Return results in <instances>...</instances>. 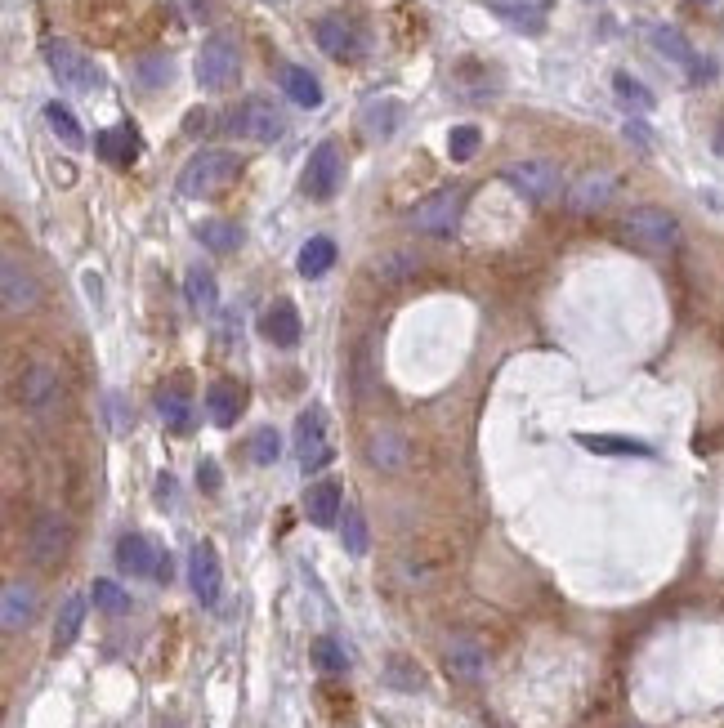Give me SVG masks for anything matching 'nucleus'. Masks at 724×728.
I'll return each mask as SVG.
<instances>
[{"label":"nucleus","instance_id":"nucleus-42","mask_svg":"<svg viewBox=\"0 0 724 728\" xmlns=\"http://www.w3.org/2000/svg\"><path fill=\"white\" fill-rule=\"evenodd\" d=\"M716 152L724 157V126H720V134H716Z\"/></svg>","mask_w":724,"mask_h":728},{"label":"nucleus","instance_id":"nucleus-33","mask_svg":"<svg viewBox=\"0 0 724 728\" xmlns=\"http://www.w3.org/2000/svg\"><path fill=\"white\" fill-rule=\"evenodd\" d=\"M246 452H251V461L255 465H273L282 456V438H278V429H255L251 438H246Z\"/></svg>","mask_w":724,"mask_h":728},{"label":"nucleus","instance_id":"nucleus-21","mask_svg":"<svg viewBox=\"0 0 724 728\" xmlns=\"http://www.w3.org/2000/svg\"><path fill=\"white\" fill-rule=\"evenodd\" d=\"M613 175H604V170H595V175H581L577 188L568 193V206L581 210V215H590V210L608 206V197H613Z\"/></svg>","mask_w":724,"mask_h":728},{"label":"nucleus","instance_id":"nucleus-9","mask_svg":"<svg viewBox=\"0 0 724 728\" xmlns=\"http://www.w3.org/2000/svg\"><path fill=\"white\" fill-rule=\"evenodd\" d=\"M117 568L130 572V577L170 581V554H161L144 532H130V536H121V545H117Z\"/></svg>","mask_w":724,"mask_h":728},{"label":"nucleus","instance_id":"nucleus-14","mask_svg":"<svg viewBox=\"0 0 724 728\" xmlns=\"http://www.w3.org/2000/svg\"><path fill=\"white\" fill-rule=\"evenodd\" d=\"M0 282H5V313H27L36 300H41V291H36V277L27 273L23 264L9 255L5 268H0Z\"/></svg>","mask_w":724,"mask_h":728},{"label":"nucleus","instance_id":"nucleus-38","mask_svg":"<svg viewBox=\"0 0 724 728\" xmlns=\"http://www.w3.org/2000/svg\"><path fill=\"white\" fill-rule=\"evenodd\" d=\"M313 662L327 670V675H345L349 657H345V648H340L336 639H318V644H313Z\"/></svg>","mask_w":724,"mask_h":728},{"label":"nucleus","instance_id":"nucleus-6","mask_svg":"<svg viewBox=\"0 0 724 728\" xmlns=\"http://www.w3.org/2000/svg\"><path fill=\"white\" fill-rule=\"evenodd\" d=\"M45 59H50V72L59 76L63 90L90 94V90H99V85H103V76H99V67H94V59H85V54L76 50L72 41H50V45H45Z\"/></svg>","mask_w":724,"mask_h":728},{"label":"nucleus","instance_id":"nucleus-13","mask_svg":"<svg viewBox=\"0 0 724 728\" xmlns=\"http://www.w3.org/2000/svg\"><path fill=\"white\" fill-rule=\"evenodd\" d=\"M313 36H318V45L331 54V59H358L362 54V36L349 18H336V14L322 18V23L313 27Z\"/></svg>","mask_w":724,"mask_h":728},{"label":"nucleus","instance_id":"nucleus-17","mask_svg":"<svg viewBox=\"0 0 724 728\" xmlns=\"http://www.w3.org/2000/svg\"><path fill=\"white\" fill-rule=\"evenodd\" d=\"M278 85H282V94H287L291 103H300V108H318L322 103L318 76H313L309 67H300V63H282L278 67Z\"/></svg>","mask_w":724,"mask_h":728},{"label":"nucleus","instance_id":"nucleus-31","mask_svg":"<svg viewBox=\"0 0 724 728\" xmlns=\"http://www.w3.org/2000/svg\"><path fill=\"white\" fill-rule=\"evenodd\" d=\"M398 117H403V108H398L394 99L367 103V108H362V126H367V134H380V139H389V134L398 130Z\"/></svg>","mask_w":724,"mask_h":728},{"label":"nucleus","instance_id":"nucleus-25","mask_svg":"<svg viewBox=\"0 0 724 728\" xmlns=\"http://www.w3.org/2000/svg\"><path fill=\"white\" fill-rule=\"evenodd\" d=\"M85 608H90V599L85 595H68L59 608V621H54V648H72L76 635H81L85 626Z\"/></svg>","mask_w":724,"mask_h":728},{"label":"nucleus","instance_id":"nucleus-39","mask_svg":"<svg viewBox=\"0 0 724 728\" xmlns=\"http://www.w3.org/2000/svg\"><path fill=\"white\" fill-rule=\"evenodd\" d=\"M345 550L349 554H367V523H362L358 510L345 514Z\"/></svg>","mask_w":724,"mask_h":728},{"label":"nucleus","instance_id":"nucleus-28","mask_svg":"<svg viewBox=\"0 0 724 728\" xmlns=\"http://www.w3.org/2000/svg\"><path fill=\"white\" fill-rule=\"evenodd\" d=\"M197 242L215 255H228V251H237V242H242V228L228 224V219H202V224H197Z\"/></svg>","mask_w":724,"mask_h":728},{"label":"nucleus","instance_id":"nucleus-15","mask_svg":"<svg viewBox=\"0 0 724 728\" xmlns=\"http://www.w3.org/2000/svg\"><path fill=\"white\" fill-rule=\"evenodd\" d=\"M63 545H68V519H63V514H45V519L32 528L27 554H32V563H54L63 554Z\"/></svg>","mask_w":724,"mask_h":728},{"label":"nucleus","instance_id":"nucleus-41","mask_svg":"<svg viewBox=\"0 0 724 728\" xmlns=\"http://www.w3.org/2000/svg\"><path fill=\"white\" fill-rule=\"evenodd\" d=\"M170 496H175V478L161 474L157 478V505H170Z\"/></svg>","mask_w":724,"mask_h":728},{"label":"nucleus","instance_id":"nucleus-12","mask_svg":"<svg viewBox=\"0 0 724 728\" xmlns=\"http://www.w3.org/2000/svg\"><path fill=\"white\" fill-rule=\"evenodd\" d=\"M260 331H264V340L278 344V349H295V344H300V331H304L300 309H295L291 300H273L260 318Z\"/></svg>","mask_w":724,"mask_h":728},{"label":"nucleus","instance_id":"nucleus-11","mask_svg":"<svg viewBox=\"0 0 724 728\" xmlns=\"http://www.w3.org/2000/svg\"><path fill=\"white\" fill-rule=\"evenodd\" d=\"M188 586H193V595L206 603V608H215L219 603V590H224V572H219V554L211 541H197L193 554H188Z\"/></svg>","mask_w":724,"mask_h":728},{"label":"nucleus","instance_id":"nucleus-16","mask_svg":"<svg viewBox=\"0 0 724 728\" xmlns=\"http://www.w3.org/2000/svg\"><path fill=\"white\" fill-rule=\"evenodd\" d=\"M304 514L313 528H336L340 523V483L322 478V483L304 487Z\"/></svg>","mask_w":724,"mask_h":728},{"label":"nucleus","instance_id":"nucleus-5","mask_svg":"<svg viewBox=\"0 0 724 728\" xmlns=\"http://www.w3.org/2000/svg\"><path fill=\"white\" fill-rule=\"evenodd\" d=\"M228 130L251 139V143H278L282 134H287V117H282V108H273L269 99H246L228 112Z\"/></svg>","mask_w":724,"mask_h":728},{"label":"nucleus","instance_id":"nucleus-4","mask_svg":"<svg viewBox=\"0 0 724 728\" xmlns=\"http://www.w3.org/2000/svg\"><path fill=\"white\" fill-rule=\"evenodd\" d=\"M295 461H300L304 474H318L336 461V447L327 438V416L322 407H304L300 420H295Z\"/></svg>","mask_w":724,"mask_h":728},{"label":"nucleus","instance_id":"nucleus-35","mask_svg":"<svg viewBox=\"0 0 724 728\" xmlns=\"http://www.w3.org/2000/svg\"><path fill=\"white\" fill-rule=\"evenodd\" d=\"M613 90H617V99H622L626 108H640V112H649V108H653V94L644 90V85L635 81L631 72H617V76H613Z\"/></svg>","mask_w":724,"mask_h":728},{"label":"nucleus","instance_id":"nucleus-30","mask_svg":"<svg viewBox=\"0 0 724 728\" xmlns=\"http://www.w3.org/2000/svg\"><path fill=\"white\" fill-rule=\"evenodd\" d=\"M59 398V376H54L50 367H36L32 376H27V389H23V402L41 416V411H50V402Z\"/></svg>","mask_w":724,"mask_h":728},{"label":"nucleus","instance_id":"nucleus-29","mask_svg":"<svg viewBox=\"0 0 724 728\" xmlns=\"http://www.w3.org/2000/svg\"><path fill=\"white\" fill-rule=\"evenodd\" d=\"M488 9H497L501 18H506L510 27H519V32H541V5H532V0H488Z\"/></svg>","mask_w":724,"mask_h":728},{"label":"nucleus","instance_id":"nucleus-37","mask_svg":"<svg viewBox=\"0 0 724 728\" xmlns=\"http://www.w3.org/2000/svg\"><path fill=\"white\" fill-rule=\"evenodd\" d=\"M483 134L479 126H452V134H447V152H452V161H470L474 152H479Z\"/></svg>","mask_w":724,"mask_h":728},{"label":"nucleus","instance_id":"nucleus-3","mask_svg":"<svg viewBox=\"0 0 724 728\" xmlns=\"http://www.w3.org/2000/svg\"><path fill=\"white\" fill-rule=\"evenodd\" d=\"M237 72H242V54H237V41L228 32H215L211 41H202V54H197V85L211 94H224L237 85Z\"/></svg>","mask_w":724,"mask_h":728},{"label":"nucleus","instance_id":"nucleus-18","mask_svg":"<svg viewBox=\"0 0 724 728\" xmlns=\"http://www.w3.org/2000/svg\"><path fill=\"white\" fill-rule=\"evenodd\" d=\"M242 402H246V389L237 385V380H215V385L206 389V416H211L219 429H228L237 420V411H242Z\"/></svg>","mask_w":724,"mask_h":728},{"label":"nucleus","instance_id":"nucleus-19","mask_svg":"<svg viewBox=\"0 0 724 728\" xmlns=\"http://www.w3.org/2000/svg\"><path fill=\"white\" fill-rule=\"evenodd\" d=\"M32 617H36V590L27 586V581H9L5 586V612H0L5 635H18Z\"/></svg>","mask_w":724,"mask_h":728},{"label":"nucleus","instance_id":"nucleus-8","mask_svg":"<svg viewBox=\"0 0 724 728\" xmlns=\"http://www.w3.org/2000/svg\"><path fill=\"white\" fill-rule=\"evenodd\" d=\"M461 206H465V188H438L430 201L412 210V228L416 233H430V237H447L461 219Z\"/></svg>","mask_w":724,"mask_h":728},{"label":"nucleus","instance_id":"nucleus-1","mask_svg":"<svg viewBox=\"0 0 724 728\" xmlns=\"http://www.w3.org/2000/svg\"><path fill=\"white\" fill-rule=\"evenodd\" d=\"M242 175V157L237 152H224V148H206V152H197L193 161H188L184 170H179V197H215V193H224L233 179Z\"/></svg>","mask_w":724,"mask_h":728},{"label":"nucleus","instance_id":"nucleus-32","mask_svg":"<svg viewBox=\"0 0 724 728\" xmlns=\"http://www.w3.org/2000/svg\"><path fill=\"white\" fill-rule=\"evenodd\" d=\"M45 121H50V130L59 134L68 148H81V143H85V134H81V126H76L72 108H63V103H45Z\"/></svg>","mask_w":724,"mask_h":728},{"label":"nucleus","instance_id":"nucleus-34","mask_svg":"<svg viewBox=\"0 0 724 728\" xmlns=\"http://www.w3.org/2000/svg\"><path fill=\"white\" fill-rule=\"evenodd\" d=\"M447 670L461 679H479L483 675V653L474 644H452V653H447Z\"/></svg>","mask_w":724,"mask_h":728},{"label":"nucleus","instance_id":"nucleus-40","mask_svg":"<svg viewBox=\"0 0 724 728\" xmlns=\"http://www.w3.org/2000/svg\"><path fill=\"white\" fill-rule=\"evenodd\" d=\"M197 483H202L206 492H219V469H215V461H202V465H197Z\"/></svg>","mask_w":724,"mask_h":728},{"label":"nucleus","instance_id":"nucleus-23","mask_svg":"<svg viewBox=\"0 0 724 728\" xmlns=\"http://www.w3.org/2000/svg\"><path fill=\"white\" fill-rule=\"evenodd\" d=\"M577 443L599 456H644V461L657 456L644 438H626V434H577Z\"/></svg>","mask_w":724,"mask_h":728},{"label":"nucleus","instance_id":"nucleus-10","mask_svg":"<svg viewBox=\"0 0 724 728\" xmlns=\"http://www.w3.org/2000/svg\"><path fill=\"white\" fill-rule=\"evenodd\" d=\"M506 184L519 188L528 201H555L564 179H559V166H550V161H514V166H506Z\"/></svg>","mask_w":724,"mask_h":728},{"label":"nucleus","instance_id":"nucleus-27","mask_svg":"<svg viewBox=\"0 0 724 728\" xmlns=\"http://www.w3.org/2000/svg\"><path fill=\"white\" fill-rule=\"evenodd\" d=\"M649 41H653V50L662 54V59H671V63L689 67V72H693V67H698V54L689 50V41H684V32H675V27H666V23H662V27H653V32H649Z\"/></svg>","mask_w":724,"mask_h":728},{"label":"nucleus","instance_id":"nucleus-26","mask_svg":"<svg viewBox=\"0 0 724 728\" xmlns=\"http://www.w3.org/2000/svg\"><path fill=\"white\" fill-rule=\"evenodd\" d=\"M331 264H336V242L331 237H309L300 246V260H295L300 277H322V273H331Z\"/></svg>","mask_w":724,"mask_h":728},{"label":"nucleus","instance_id":"nucleus-20","mask_svg":"<svg viewBox=\"0 0 724 728\" xmlns=\"http://www.w3.org/2000/svg\"><path fill=\"white\" fill-rule=\"evenodd\" d=\"M94 152H99L108 166H130V161L139 157V134H135V126H112V130H103L99 139H94Z\"/></svg>","mask_w":724,"mask_h":728},{"label":"nucleus","instance_id":"nucleus-24","mask_svg":"<svg viewBox=\"0 0 724 728\" xmlns=\"http://www.w3.org/2000/svg\"><path fill=\"white\" fill-rule=\"evenodd\" d=\"M157 416L166 429H175V434H184L188 425H193V398H188L184 385H170L157 394Z\"/></svg>","mask_w":724,"mask_h":728},{"label":"nucleus","instance_id":"nucleus-22","mask_svg":"<svg viewBox=\"0 0 724 728\" xmlns=\"http://www.w3.org/2000/svg\"><path fill=\"white\" fill-rule=\"evenodd\" d=\"M184 300H188V309L202 313V318L219 309V282H215L211 268H188V277H184Z\"/></svg>","mask_w":724,"mask_h":728},{"label":"nucleus","instance_id":"nucleus-36","mask_svg":"<svg viewBox=\"0 0 724 728\" xmlns=\"http://www.w3.org/2000/svg\"><path fill=\"white\" fill-rule=\"evenodd\" d=\"M90 595H94V608H103L108 617H121V612L130 608V595L117 586V581H94Z\"/></svg>","mask_w":724,"mask_h":728},{"label":"nucleus","instance_id":"nucleus-7","mask_svg":"<svg viewBox=\"0 0 724 728\" xmlns=\"http://www.w3.org/2000/svg\"><path fill=\"white\" fill-rule=\"evenodd\" d=\"M345 184V152H340L336 139H322L313 148L309 166H304V193L313 201H331Z\"/></svg>","mask_w":724,"mask_h":728},{"label":"nucleus","instance_id":"nucleus-2","mask_svg":"<svg viewBox=\"0 0 724 728\" xmlns=\"http://www.w3.org/2000/svg\"><path fill=\"white\" fill-rule=\"evenodd\" d=\"M622 233H626V242H635L640 251L666 255L680 246V219L662 206H635L631 215L622 219Z\"/></svg>","mask_w":724,"mask_h":728}]
</instances>
